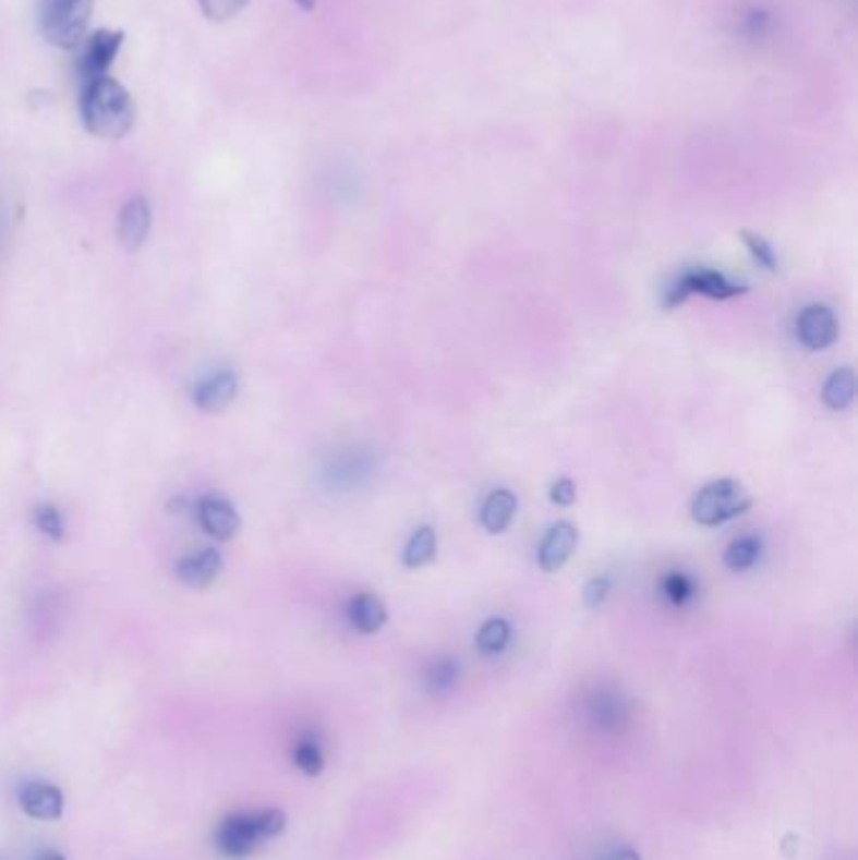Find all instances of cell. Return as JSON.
I'll return each mask as SVG.
<instances>
[{
    "mask_svg": "<svg viewBox=\"0 0 858 860\" xmlns=\"http://www.w3.org/2000/svg\"><path fill=\"white\" fill-rule=\"evenodd\" d=\"M132 94L109 76L88 78L81 92V121L99 138H124L134 126Z\"/></svg>",
    "mask_w": 858,
    "mask_h": 860,
    "instance_id": "6da1fadb",
    "label": "cell"
},
{
    "mask_svg": "<svg viewBox=\"0 0 858 860\" xmlns=\"http://www.w3.org/2000/svg\"><path fill=\"white\" fill-rule=\"evenodd\" d=\"M288 817L282 810H252L227 815L217 828V850L230 860H244L255 853L263 840H273L285 831Z\"/></svg>",
    "mask_w": 858,
    "mask_h": 860,
    "instance_id": "7a4b0ae2",
    "label": "cell"
},
{
    "mask_svg": "<svg viewBox=\"0 0 858 860\" xmlns=\"http://www.w3.org/2000/svg\"><path fill=\"white\" fill-rule=\"evenodd\" d=\"M750 506H753V498L742 488V483L733 479H721L708 483V486H702L698 494H694L690 504V516L700 526L713 529L738 519Z\"/></svg>",
    "mask_w": 858,
    "mask_h": 860,
    "instance_id": "3957f363",
    "label": "cell"
},
{
    "mask_svg": "<svg viewBox=\"0 0 858 860\" xmlns=\"http://www.w3.org/2000/svg\"><path fill=\"white\" fill-rule=\"evenodd\" d=\"M94 0H44L40 31L59 48H76L84 40L86 23L92 19Z\"/></svg>",
    "mask_w": 858,
    "mask_h": 860,
    "instance_id": "277c9868",
    "label": "cell"
},
{
    "mask_svg": "<svg viewBox=\"0 0 858 860\" xmlns=\"http://www.w3.org/2000/svg\"><path fill=\"white\" fill-rule=\"evenodd\" d=\"M748 292L746 284H738L733 280H727L723 272L717 269H705V267H692L685 269L673 280V284L665 290V298H662V305L667 310H673L677 305H682L690 294H705V298L713 300H730L738 298V294Z\"/></svg>",
    "mask_w": 858,
    "mask_h": 860,
    "instance_id": "5b68a950",
    "label": "cell"
},
{
    "mask_svg": "<svg viewBox=\"0 0 858 860\" xmlns=\"http://www.w3.org/2000/svg\"><path fill=\"white\" fill-rule=\"evenodd\" d=\"M796 335L808 350H829L838 340V319L831 307L808 305L796 319Z\"/></svg>",
    "mask_w": 858,
    "mask_h": 860,
    "instance_id": "8992f818",
    "label": "cell"
},
{
    "mask_svg": "<svg viewBox=\"0 0 858 860\" xmlns=\"http://www.w3.org/2000/svg\"><path fill=\"white\" fill-rule=\"evenodd\" d=\"M152 232V207L146 196H132L119 211L117 222V237L119 244L129 252H136L144 247V242L149 240Z\"/></svg>",
    "mask_w": 858,
    "mask_h": 860,
    "instance_id": "52a82bcc",
    "label": "cell"
},
{
    "mask_svg": "<svg viewBox=\"0 0 858 860\" xmlns=\"http://www.w3.org/2000/svg\"><path fill=\"white\" fill-rule=\"evenodd\" d=\"M197 519L202 529L217 542H230L240 531V513H237L230 498L225 496H204L197 504Z\"/></svg>",
    "mask_w": 858,
    "mask_h": 860,
    "instance_id": "ba28073f",
    "label": "cell"
},
{
    "mask_svg": "<svg viewBox=\"0 0 858 860\" xmlns=\"http://www.w3.org/2000/svg\"><path fill=\"white\" fill-rule=\"evenodd\" d=\"M577 542H579V531L575 523L569 521L554 523V526L546 531L542 544H539L536 552L539 567H542V571H559L564 564L571 559V554H575Z\"/></svg>",
    "mask_w": 858,
    "mask_h": 860,
    "instance_id": "9c48e42d",
    "label": "cell"
},
{
    "mask_svg": "<svg viewBox=\"0 0 858 860\" xmlns=\"http://www.w3.org/2000/svg\"><path fill=\"white\" fill-rule=\"evenodd\" d=\"M121 46H124V33L121 31H96L94 36H88L84 56H81V71H84L86 81L106 76Z\"/></svg>",
    "mask_w": 858,
    "mask_h": 860,
    "instance_id": "30bf717a",
    "label": "cell"
},
{
    "mask_svg": "<svg viewBox=\"0 0 858 860\" xmlns=\"http://www.w3.org/2000/svg\"><path fill=\"white\" fill-rule=\"evenodd\" d=\"M237 388H240L237 375L232 371H219L197 383V388L192 390V403L204 413H219L232 403Z\"/></svg>",
    "mask_w": 858,
    "mask_h": 860,
    "instance_id": "8fae6325",
    "label": "cell"
},
{
    "mask_svg": "<svg viewBox=\"0 0 858 860\" xmlns=\"http://www.w3.org/2000/svg\"><path fill=\"white\" fill-rule=\"evenodd\" d=\"M177 579L190 589H207L222 571V554L217 548H202L177 561Z\"/></svg>",
    "mask_w": 858,
    "mask_h": 860,
    "instance_id": "7c38bea8",
    "label": "cell"
},
{
    "mask_svg": "<svg viewBox=\"0 0 858 860\" xmlns=\"http://www.w3.org/2000/svg\"><path fill=\"white\" fill-rule=\"evenodd\" d=\"M63 792L51 783H31L21 792L23 813L34 821H59L63 815Z\"/></svg>",
    "mask_w": 858,
    "mask_h": 860,
    "instance_id": "4fadbf2b",
    "label": "cell"
},
{
    "mask_svg": "<svg viewBox=\"0 0 858 860\" xmlns=\"http://www.w3.org/2000/svg\"><path fill=\"white\" fill-rule=\"evenodd\" d=\"M348 621L355 632L378 634L388 625V609L380 596L367 592L355 594L348 604Z\"/></svg>",
    "mask_w": 858,
    "mask_h": 860,
    "instance_id": "5bb4252c",
    "label": "cell"
},
{
    "mask_svg": "<svg viewBox=\"0 0 858 860\" xmlns=\"http://www.w3.org/2000/svg\"><path fill=\"white\" fill-rule=\"evenodd\" d=\"M517 496H513L509 488H496L486 496L484 506H481V526H484L488 534H504L513 523V519H517Z\"/></svg>",
    "mask_w": 858,
    "mask_h": 860,
    "instance_id": "9a60e30c",
    "label": "cell"
},
{
    "mask_svg": "<svg viewBox=\"0 0 858 860\" xmlns=\"http://www.w3.org/2000/svg\"><path fill=\"white\" fill-rule=\"evenodd\" d=\"M825 408L831 411H846L856 398V375L851 367H838L829 375V380L823 383L821 392Z\"/></svg>",
    "mask_w": 858,
    "mask_h": 860,
    "instance_id": "2e32d148",
    "label": "cell"
},
{
    "mask_svg": "<svg viewBox=\"0 0 858 860\" xmlns=\"http://www.w3.org/2000/svg\"><path fill=\"white\" fill-rule=\"evenodd\" d=\"M438 552V538L436 531L431 526H421L413 531V536L408 538V544L403 548V567L406 569H421L436 559Z\"/></svg>",
    "mask_w": 858,
    "mask_h": 860,
    "instance_id": "e0dca14e",
    "label": "cell"
},
{
    "mask_svg": "<svg viewBox=\"0 0 858 860\" xmlns=\"http://www.w3.org/2000/svg\"><path fill=\"white\" fill-rule=\"evenodd\" d=\"M373 471V465L367 458L363 456H342V458H335V461L328 465V479L333 486H358L363 476Z\"/></svg>",
    "mask_w": 858,
    "mask_h": 860,
    "instance_id": "ac0fdd59",
    "label": "cell"
},
{
    "mask_svg": "<svg viewBox=\"0 0 858 860\" xmlns=\"http://www.w3.org/2000/svg\"><path fill=\"white\" fill-rule=\"evenodd\" d=\"M511 642V625L504 617H492L481 625L476 646L484 654H501Z\"/></svg>",
    "mask_w": 858,
    "mask_h": 860,
    "instance_id": "d6986e66",
    "label": "cell"
},
{
    "mask_svg": "<svg viewBox=\"0 0 858 860\" xmlns=\"http://www.w3.org/2000/svg\"><path fill=\"white\" fill-rule=\"evenodd\" d=\"M760 559V542L756 536H740L727 546L725 567L730 571H748Z\"/></svg>",
    "mask_w": 858,
    "mask_h": 860,
    "instance_id": "ffe728a7",
    "label": "cell"
},
{
    "mask_svg": "<svg viewBox=\"0 0 858 860\" xmlns=\"http://www.w3.org/2000/svg\"><path fill=\"white\" fill-rule=\"evenodd\" d=\"M34 521L40 534L51 538V542H63V536H67V523H63V516L53 504L36 506Z\"/></svg>",
    "mask_w": 858,
    "mask_h": 860,
    "instance_id": "44dd1931",
    "label": "cell"
},
{
    "mask_svg": "<svg viewBox=\"0 0 858 860\" xmlns=\"http://www.w3.org/2000/svg\"><path fill=\"white\" fill-rule=\"evenodd\" d=\"M740 240L746 242L750 257L758 262V267L768 269V272H778L781 267L778 255H775V250L771 247V242H768L765 237H760L756 232H740Z\"/></svg>",
    "mask_w": 858,
    "mask_h": 860,
    "instance_id": "7402d4cb",
    "label": "cell"
},
{
    "mask_svg": "<svg viewBox=\"0 0 858 860\" xmlns=\"http://www.w3.org/2000/svg\"><path fill=\"white\" fill-rule=\"evenodd\" d=\"M295 765L300 773H305L307 777H317L325 767V758L321 744L313 740H300L295 748Z\"/></svg>",
    "mask_w": 858,
    "mask_h": 860,
    "instance_id": "603a6c76",
    "label": "cell"
},
{
    "mask_svg": "<svg viewBox=\"0 0 858 860\" xmlns=\"http://www.w3.org/2000/svg\"><path fill=\"white\" fill-rule=\"evenodd\" d=\"M662 589H665V596L669 602L673 604H677V606H682V604H688L692 596H694V586H692V581L685 577V573H669V577L662 581Z\"/></svg>",
    "mask_w": 858,
    "mask_h": 860,
    "instance_id": "cb8c5ba5",
    "label": "cell"
},
{
    "mask_svg": "<svg viewBox=\"0 0 858 860\" xmlns=\"http://www.w3.org/2000/svg\"><path fill=\"white\" fill-rule=\"evenodd\" d=\"M202 11L212 21H230L247 5V0H200Z\"/></svg>",
    "mask_w": 858,
    "mask_h": 860,
    "instance_id": "d4e9b609",
    "label": "cell"
},
{
    "mask_svg": "<svg viewBox=\"0 0 858 860\" xmlns=\"http://www.w3.org/2000/svg\"><path fill=\"white\" fill-rule=\"evenodd\" d=\"M609 579L607 577H594L590 584L584 586V604L587 609H596V606H602L604 599L609 596Z\"/></svg>",
    "mask_w": 858,
    "mask_h": 860,
    "instance_id": "484cf974",
    "label": "cell"
},
{
    "mask_svg": "<svg viewBox=\"0 0 858 860\" xmlns=\"http://www.w3.org/2000/svg\"><path fill=\"white\" fill-rule=\"evenodd\" d=\"M549 498H552V504L564 506V509H567V506H571V504L577 501V486H575V481H571V479H559V481L552 486Z\"/></svg>",
    "mask_w": 858,
    "mask_h": 860,
    "instance_id": "4316f807",
    "label": "cell"
},
{
    "mask_svg": "<svg viewBox=\"0 0 858 860\" xmlns=\"http://www.w3.org/2000/svg\"><path fill=\"white\" fill-rule=\"evenodd\" d=\"M36 860H67V856L59 853V850H44V853H38Z\"/></svg>",
    "mask_w": 858,
    "mask_h": 860,
    "instance_id": "83f0119b",
    "label": "cell"
},
{
    "mask_svg": "<svg viewBox=\"0 0 858 860\" xmlns=\"http://www.w3.org/2000/svg\"><path fill=\"white\" fill-rule=\"evenodd\" d=\"M5 232H8V222H5V209L0 207V247H3V240H5Z\"/></svg>",
    "mask_w": 858,
    "mask_h": 860,
    "instance_id": "f1b7e54d",
    "label": "cell"
},
{
    "mask_svg": "<svg viewBox=\"0 0 858 860\" xmlns=\"http://www.w3.org/2000/svg\"><path fill=\"white\" fill-rule=\"evenodd\" d=\"M612 860H642L640 853H635V850H623V853L615 856Z\"/></svg>",
    "mask_w": 858,
    "mask_h": 860,
    "instance_id": "f546056e",
    "label": "cell"
},
{
    "mask_svg": "<svg viewBox=\"0 0 858 860\" xmlns=\"http://www.w3.org/2000/svg\"><path fill=\"white\" fill-rule=\"evenodd\" d=\"M295 3H298V5L302 8V11H313V8H315V3H317V0H295Z\"/></svg>",
    "mask_w": 858,
    "mask_h": 860,
    "instance_id": "4dcf8cb0",
    "label": "cell"
}]
</instances>
